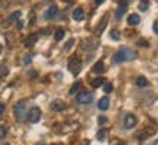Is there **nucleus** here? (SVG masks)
Masks as SVG:
<instances>
[{
    "label": "nucleus",
    "instance_id": "obj_27",
    "mask_svg": "<svg viewBox=\"0 0 158 145\" xmlns=\"http://www.w3.org/2000/svg\"><path fill=\"white\" fill-rule=\"evenodd\" d=\"M6 132H7V130H6V126L0 125V139H3L6 136Z\"/></svg>",
    "mask_w": 158,
    "mask_h": 145
},
{
    "label": "nucleus",
    "instance_id": "obj_29",
    "mask_svg": "<svg viewBox=\"0 0 158 145\" xmlns=\"http://www.w3.org/2000/svg\"><path fill=\"white\" fill-rule=\"evenodd\" d=\"M73 45H74V39H70V41H68V42H67V45H65V49H67V51H68V49L71 48Z\"/></svg>",
    "mask_w": 158,
    "mask_h": 145
},
{
    "label": "nucleus",
    "instance_id": "obj_19",
    "mask_svg": "<svg viewBox=\"0 0 158 145\" xmlns=\"http://www.w3.org/2000/svg\"><path fill=\"white\" fill-rule=\"evenodd\" d=\"M106 25H107V18H103V19H102L100 26H97V29H96V34H97V35H102L103 29L106 28Z\"/></svg>",
    "mask_w": 158,
    "mask_h": 145
},
{
    "label": "nucleus",
    "instance_id": "obj_17",
    "mask_svg": "<svg viewBox=\"0 0 158 145\" xmlns=\"http://www.w3.org/2000/svg\"><path fill=\"white\" fill-rule=\"evenodd\" d=\"M135 83H136V86L138 87H145V86H148V80L145 77H142V76H139L136 80H135Z\"/></svg>",
    "mask_w": 158,
    "mask_h": 145
},
{
    "label": "nucleus",
    "instance_id": "obj_4",
    "mask_svg": "<svg viewBox=\"0 0 158 145\" xmlns=\"http://www.w3.org/2000/svg\"><path fill=\"white\" fill-rule=\"evenodd\" d=\"M39 119H41V109L36 106L31 107L28 112V121L31 123H36V122H39Z\"/></svg>",
    "mask_w": 158,
    "mask_h": 145
},
{
    "label": "nucleus",
    "instance_id": "obj_32",
    "mask_svg": "<svg viewBox=\"0 0 158 145\" xmlns=\"http://www.w3.org/2000/svg\"><path fill=\"white\" fill-rule=\"evenodd\" d=\"M152 29H154V32H155V34H158V20H157V22H155V23H154Z\"/></svg>",
    "mask_w": 158,
    "mask_h": 145
},
{
    "label": "nucleus",
    "instance_id": "obj_9",
    "mask_svg": "<svg viewBox=\"0 0 158 145\" xmlns=\"http://www.w3.org/2000/svg\"><path fill=\"white\" fill-rule=\"evenodd\" d=\"M84 10L81 9V7H77V9H74V12H73V19L76 20V22H81V20H84Z\"/></svg>",
    "mask_w": 158,
    "mask_h": 145
},
{
    "label": "nucleus",
    "instance_id": "obj_6",
    "mask_svg": "<svg viewBox=\"0 0 158 145\" xmlns=\"http://www.w3.org/2000/svg\"><path fill=\"white\" fill-rule=\"evenodd\" d=\"M128 5H129V2H128V0H122V2H120L119 9L116 10V14H115V18L118 20L122 19V16L126 13V10H128Z\"/></svg>",
    "mask_w": 158,
    "mask_h": 145
},
{
    "label": "nucleus",
    "instance_id": "obj_21",
    "mask_svg": "<svg viewBox=\"0 0 158 145\" xmlns=\"http://www.w3.org/2000/svg\"><path fill=\"white\" fill-rule=\"evenodd\" d=\"M148 0H141L139 2V10H142V12H145V10H148Z\"/></svg>",
    "mask_w": 158,
    "mask_h": 145
},
{
    "label": "nucleus",
    "instance_id": "obj_3",
    "mask_svg": "<svg viewBox=\"0 0 158 145\" xmlns=\"http://www.w3.org/2000/svg\"><path fill=\"white\" fill-rule=\"evenodd\" d=\"M93 93L90 92H80L76 96V102L78 105H90L91 102H93Z\"/></svg>",
    "mask_w": 158,
    "mask_h": 145
},
{
    "label": "nucleus",
    "instance_id": "obj_26",
    "mask_svg": "<svg viewBox=\"0 0 158 145\" xmlns=\"http://www.w3.org/2000/svg\"><path fill=\"white\" fill-rule=\"evenodd\" d=\"M10 2H12V0H0V7H2V9H6V7L10 5Z\"/></svg>",
    "mask_w": 158,
    "mask_h": 145
},
{
    "label": "nucleus",
    "instance_id": "obj_7",
    "mask_svg": "<svg viewBox=\"0 0 158 145\" xmlns=\"http://www.w3.org/2000/svg\"><path fill=\"white\" fill-rule=\"evenodd\" d=\"M135 125H136V118L134 115L128 113V115L125 116V128L126 129H132Z\"/></svg>",
    "mask_w": 158,
    "mask_h": 145
},
{
    "label": "nucleus",
    "instance_id": "obj_33",
    "mask_svg": "<svg viewBox=\"0 0 158 145\" xmlns=\"http://www.w3.org/2000/svg\"><path fill=\"white\" fill-rule=\"evenodd\" d=\"M5 109H6V106L3 105V103H0V115H2V113H5Z\"/></svg>",
    "mask_w": 158,
    "mask_h": 145
},
{
    "label": "nucleus",
    "instance_id": "obj_11",
    "mask_svg": "<svg viewBox=\"0 0 158 145\" xmlns=\"http://www.w3.org/2000/svg\"><path fill=\"white\" fill-rule=\"evenodd\" d=\"M36 41H38V35H36V34H31L28 38L25 39V47H26V48H32L35 44H36Z\"/></svg>",
    "mask_w": 158,
    "mask_h": 145
},
{
    "label": "nucleus",
    "instance_id": "obj_22",
    "mask_svg": "<svg viewBox=\"0 0 158 145\" xmlns=\"http://www.w3.org/2000/svg\"><path fill=\"white\" fill-rule=\"evenodd\" d=\"M106 135H107V130H106V129H100L99 132H97V139H99V141H105Z\"/></svg>",
    "mask_w": 158,
    "mask_h": 145
},
{
    "label": "nucleus",
    "instance_id": "obj_34",
    "mask_svg": "<svg viewBox=\"0 0 158 145\" xmlns=\"http://www.w3.org/2000/svg\"><path fill=\"white\" fill-rule=\"evenodd\" d=\"M103 2H105V0H96V5H102Z\"/></svg>",
    "mask_w": 158,
    "mask_h": 145
},
{
    "label": "nucleus",
    "instance_id": "obj_16",
    "mask_svg": "<svg viewBox=\"0 0 158 145\" xmlns=\"http://www.w3.org/2000/svg\"><path fill=\"white\" fill-rule=\"evenodd\" d=\"M90 84H91V87H93V89H99L100 86H103V84H105V80H103L102 77H97V78H94V80H91Z\"/></svg>",
    "mask_w": 158,
    "mask_h": 145
},
{
    "label": "nucleus",
    "instance_id": "obj_36",
    "mask_svg": "<svg viewBox=\"0 0 158 145\" xmlns=\"http://www.w3.org/2000/svg\"><path fill=\"white\" fill-rule=\"evenodd\" d=\"M154 145H158V141H155V142H154Z\"/></svg>",
    "mask_w": 158,
    "mask_h": 145
},
{
    "label": "nucleus",
    "instance_id": "obj_24",
    "mask_svg": "<svg viewBox=\"0 0 158 145\" xmlns=\"http://www.w3.org/2000/svg\"><path fill=\"white\" fill-rule=\"evenodd\" d=\"M110 38L112 39H115V41H118V39L120 38V34H119V31H112V32H110Z\"/></svg>",
    "mask_w": 158,
    "mask_h": 145
},
{
    "label": "nucleus",
    "instance_id": "obj_20",
    "mask_svg": "<svg viewBox=\"0 0 158 145\" xmlns=\"http://www.w3.org/2000/svg\"><path fill=\"white\" fill-rule=\"evenodd\" d=\"M64 35H65V31H64V29H57V32H55V41L60 42V41L64 38Z\"/></svg>",
    "mask_w": 158,
    "mask_h": 145
},
{
    "label": "nucleus",
    "instance_id": "obj_10",
    "mask_svg": "<svg viewBox=\"0 0 158 145\" xmlns=\"http://www.w3.org/2000/svg\"><path fill=\"white\" fill-rule=\"evenodd\" d=\"M51 109H52L54 112H61L65 109V103L62 100H60V99H57V100H54L52 103H51Z\"/></svg>",
    "mask_w": 158,
    "mask_h": 145
},
{
    "label": "nucleus",
    "instance_id": "obj_1",
    "mask_svg": "<svg viewBox=\"0 0 158 145\" xmlns=\"http://www.w3.org/2000/svg\"><path fill=\"white\" fill-rule=\"evenodd\" d=\"M135 58H136V52H135L134 49L122 48L113 55L112 61H113L115 64H122V63H125V61H132V60H135Z\"/></svg>",
    "mask_w": 158,
    "mask_h": 145
},
{
    "label": "nucleus",
    "instance_id": "obj_18",
    "mask_svg": "<svg viewBox=\"0 0 158 145\" xmlns=\"http://www.w3.org/2000/svg\"><path fill=\"white\" fill-rule=\"evenodd\" d=\"M80 89H81V83H80V81H77V83H74V84L71 86V89H70V92H68V93H70V94L73 96V94H76V93H78V90H80Z\"/></svg>",
    "mask_w": 158,
    "mask_h": 145
},
{
    "label": "nucleus",
    "instance_id": "obj_8",
    "mask_svg": "<svg viewBox=\"0 0 158 145\" xmlns=\"http://www.w3.org/2000/svg\"><path fill=\"white\" fill-rule=\"evenodd\" d=\"M19 18H20V12H19V10H16V12H13V13L10 14L9 18H7V20H6L5 23L2 25V26H3V28H7V26H9L10 23H13V22H16V20L19 19Z\"/></svg>",
    "mask_w": 158,
    "mask_h": 145
},
{
    "label": "nucleus",
    "instance_id": "obj_23",
    "mask_svg": "<svg viewBox=\"0 0 158 145\" xmlns=\"http://www.w3.org/2000/svg\"><path fill=\"white\" fill-rule=\"evenodd\" d=\"M9 74V68L6 65H0V77H6Z\"/></svg>",
    "mask_w": 158,
    "mask_h": 145
},
{
    "label": "nucleus",
    "instance_id": "obj_25",
    "mask_svg": "<svg viewBox=\"0 0 158 145\" xmlns=\"http://www.w3.org/2000/svg\"><path fill=\"white\" fill-rule=\"evenodd\" d=\"M103 90H105V93H112V92H113V86H112L110 83L103 84Z\"/></svg>",
    "mask_w": 158,
    "mask_h": 145
},
{
    "label": "nucleus",
    "instance_id": "obj_37",
    "mask_svg": "<svg viewBox=\"0 0 158 145\" xmlns=\"http://www.w3.org/2000/svg\"><path fill=\"white\" fill-rule=\"evenodd\" d=\"M36 145H45V144H36Z\"/></svg>",
    "mask_w": 158,
    "mask_h": 145
},
{
    "label": "nucleus",
    "instance_id": "obj_5",
    "mask_svg": "<svg viewBox=\"0 0 158 145\" xmlns=\"http://www.w3.org/2000/svg\"><path fill=\"white\" fill-rule=\"evenodd\" d=\"M25 113H26V103L23 100L22 102H18V105L15 106V115L18 119H23Z\"/></svg>",
    "mask_w": 158,
    "mask_h": 145
},
{
    "label": "nucleus",
    "instance_id": "obj_30",
    "mask_svg": "<svg viewBox=\"0 0 158 145\" xmlns=\"http://www.w3.org/2000/svg\"><path fill=\"white\" fill-rule=\"evenodd\" d=\"M139 45H141V47H148V42H147L145 39H139Z\"/></svg>",
    "mask_w": 158,
    "mask_h": 145
},
{
    "label": "nucleus",
    "instance_id": "obj_15",
    "mask_svg": "<svg viewBox=\"0 0 158 145\" xmlns=\"http://www.w3.org/2000/svg\"><path fill=\"white\" fill-rule=\"evenodd\" d=\"M139 16L136 13H134V14H129V18H128V23L131 25V26H136V25L139 23Z\"/></svg>",
    "mask_w": 158,
    "mask_h": 145
},
{
    "label": "nucleus",
    "instance_id": "obj_13",
    "mask_svg": "<svg viewBox=\"0 0 158 145\" xmlns=\"http://www.w3.org/2000/svg\"><path fill=\"white\" fill-rule=\"evenodd\" d=\"M97 107L100 109V110H107V107H109V99L107 97H102L99 103H97Z\"/></svg>",
    "mask_w": 158,
    "mask_h": 145
},
{
    "label": "nucleus",
    "instance_id": "obj_28",
    "mask_svg": "<svg viewBox=\"0 0 158 145\" xmlns=\"http://www.w3.org/2000/svg\"><path fill=\"white\" fill-rule=\"evenodd\" d=\"M23 63L25 64H31V63H32V57H31V55H25Z\"/></svg>",
    "mask_w": 158,
    "mask_h": 145
},
{
    "label": "nucleus",
    "instance_id": "obj_31",
    "mask_svg": "<svg viewBox=\"0 0 158 145\" xmlns=\"http://www.w3.org/2000/svg\"><path fill=\"white\" fill-rule=\"evenodd\" d=\"M106 122H107V119H106L105 116H100V118H99V123H106Z\"/></svg>",
    "mask_w": 158,
    "mask_h": 145
},
{
    "label": "nucleus",
    "instance_id": "obj_14",
    "mask_svg": "<svg viewBox=\"0 0 158 145\" xmlns=\"http://www.w3.org/2000/svg\"><path fill=\"white\" fill-rule=\"evenodd\" d=\"M93 71L96 72V74H103V72L106 71L105 64L102 63V61H99V63H96V64H94V67H93Z\"/></svg>",
    "mask_w": 158,
    "mask_h": 145
},
{
    "label": "nucleus",
    "instance_id": "obj_35",
    "mask_svg": "<svg viewBox=\"0 0 158 145\" xmlns=\"http://www.w3.org/2000/svg\"><path fill=\"white\" fill-rule=\"evenodd\" d=\"M2 51H3V48H2V45H0V54H2Z\"/></svg>",
    "mask_w": 158,
    "mask_h": 145
},
{
    "label": "nucleus",
    "instance_id": "obj_2",
    "mask_svg": "<svg viewBox=\"0 0 158 145\" xmlns=\"http://www.w3.org/2000/svg\"><path fill=\"white\" fill-rule=\"evenodd\" d=\"M68 70L71 74L77 76L78 72L81 71V60L78 57H73L70 58V61H68Z\"/></svg>",
    "mask_w": 158,
    "mask_h": 145
},
{
    "label": "nucleus",
    "instance_id": "obj_12",
    "mask_svg": "<svg viewBox=\"0 0 158 145\" xmlns=\"http://www.w3.org/2000/svg\"><path fill=\"white\" fill-rule=\"evenodd\" d=\"M57 13H58V7L54 5V6H51L47 12H45V14H44V16H45V19H52V18H55V16H57Z\"/></svg>",
    "mask_w": 158,
    "mask_h": 145
}]
</instances>
